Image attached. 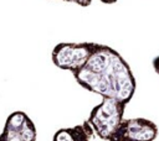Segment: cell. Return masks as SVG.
<instances>
[{"instance_id":"52a82bcc","label":"cell","mask_w":159,"mask_h":141,"mask_svg":"<svg viewBox=\"0 0 159 141\" xmlns=\"http://www.w3.org/2000/svg\"><path fill=\"white\" fill-rule=\"evenodd\" d=\"M152 64H153V68H154L155 73H157V74H159V56H157V57L153 59Z\"/></svg>"},{"instance_id":"5b68a950","label":"cell","mask_w":159,"mask_h":141,"mask_svg":"<svg viewBox=\"0 0 159 141\" xmlns=\"http://www.w3.org/2000/svg\"><path fill=\"white\" fill-rule=\"evenodd\" d=\"M158 136V126L144 118L123 119L109 141H154Z\"/></svg>"},{"instance_id":"6da1fadb","label":"cell","mask_w":159,"mask_h":141,"mask_svg":"<svg viewBox=\"0 0 159 141\" xmlns=\"http://www.w3.org/2000/svg\"><path fill=\"white\" fill-rule=\"evenodd\" d=\"M72 74L82 88L102 98L128 104L135 93L137 83L129 64L107 45L96 43L84 64Z\"/></svg>"},{"instance_id":"3957f363","label":"cell","mask_w":159,"mask_h":141,"mask_svg":"<svg viewBox=\"0 0 159 141\" xmlns=\"http://www.w3.org/2000/svg\"><path fill=\"white\" fill-rule=\"evenodd\" d=\"M125 106L127 104L120 100L103 98L102 101L91 110L87 119L94 135L101 140L109 141L124 119Z\"/></svg>"},{"instance_id":"8992f818","label":"cell","mask_w":159,"mask_h":141,"mask_svg":"<svg viewBox=\"0 0 159 141\" xmlns=\"http://www.w3.org/2000/svg\"><path fill=\"white\" fill-rule=\"evenodd\" d=\"M62 1H67V2H75V4H78L81 6H89L92 0H62ZM102 2L104 4H114L117 2L118 0H101Z\"/></svg>"},{"instance_id":"277c9868","label":"cell","mask_w":159,"mask_h":141,"mask_svg":"<svg viewBox=\"0 0 159 141\" xmlns=\"http://www.w3.org/2000/svg\"><path fill=\"white\" fill-rule=\"evenodd\" d=\"M94 45L96 42H61L52 49V62L57 68L73 73L88 59Z\"/></svg>"},{"instance_id":"7a4b0ae2","label":"cell","mask_w":159,"mask_h":141,"mask_svg":"<svg viewBox=\"0 0 159 141\" xmlns=\"http://www.w3.org/2000/svg\"><path fill=\"white\" fill-rule=\"evenodd\" d=\"M36 135L34 121L26 113L17 110L7 116L0 134V141H36ZM93 136L94 132L86 120L81 125L57 130L52 141H89Z\"/></svg>"}]
</instances>
